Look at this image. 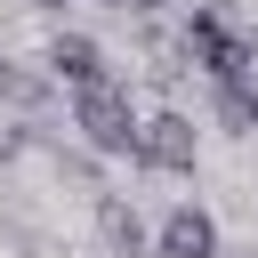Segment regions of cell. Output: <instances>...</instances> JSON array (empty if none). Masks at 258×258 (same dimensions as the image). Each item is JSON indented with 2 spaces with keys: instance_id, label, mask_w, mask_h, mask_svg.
<instances>
[{
  "instance_id": "cell-1",
  "label": "cell",
  "mask_w": 258,
  "mask_h": 258,
  "mask_svg": "<svg viewBox=\"0 0 258 258\" xmlns=\"http://www.w3.org/2000/svg\"><path fill=\"white\" fill-rule=\"evenodd\" d=\"M64 113H73V137L105 161H129V137H137V97L129 81H89V89H64Z\"/></svg>"
},
{
  "instance_id": "cell-2",
  "label": "cell",
  "mask_w": 258,
  "mask_h": 258,
  "mask_svg": "<svg viewBox=\"0 0 258 258\" xmlns=\"http://www.w3.org/2000/svg\"><path fill=\"white\" fill-rule=\"evenodd\" d=\"M129 161H137V169H161V177H185V169L202 161V129H194V113H137Z\"/></svg>"
},
{
  "instance_id": "cell-3",
  "label": "cell",
  "mask_w": 258,
  "mask_h": 258,
  "mask_svg": "<svg viewBox=\"0 0 258 258\" xmlns=\"http://www.w3.org/2000/svg\"><path fill=\"white\" fill-rule=\"evenodd\" d=\"M153 258H218V218H210L202 202L161 210V226H153Z\"/></svg>"
},
{
  "instance_id": "cell-4",
  "label": "cell",
  "mask_w": 258,
  "mask_h": 258,
  "mask_svg": "<svg viewBox=\"0 0 258 258\" xmlns=\"http://www.w3.org/2000/svg\"><path fill=\"white\" fill-rule=\"evenodd\" d=\"M40 73H48L56 89H89V81H113V56H105L89 32H56L48 56H40Z\"/></svg>"
},
{
  "instance_id": "cell-5",
  "label": "cell",
  "mask_w": 258,
  "mask_h": 258,
  "mask_svg": "<svg viewBox=\"0 0 258 258\" xmlns=\"http://www.w3.org/2000/svg\"><path fill=\"white\" fill-rule=\"evenodd\" d=\"M97 234H105V250H113V258H153L145 218H137L121 194H105V185H97Z\"/></svg>"
},
{
  "instance_id": "cell-6",
  "label": "cell",
  "mask_w": 258,
  "mask_h": 258,
  "mask_svg": "<svg viewBox=\"0 0 258 258\" xmlns=\"http://www.w3.org/2000/svg\"><path fill=\"white\" fill-rule=\"evenodd\" d=\"M210 89V113H218V129H234V137H258V73H242V81H202Z\"/></svg>"
},
{
  "instance_id": "cell-7",
  "label": "cell",
  "mask_w": 258,
  "mask_h": 258,
  "mask_svg": "<svg viewBox=\"0 0 258 258\" xmlns=\"http://www.w3.org/2000/svg\"><path fill=\"white\" fill-rule=\"evenodd\" d=\"M48 89H56V81H48L40 64H16V56H0V105H8V113H24V121H32V113L48 105Z\"/></svg>"
},
{
  "instance_id": "cell-8",
  "label": "cell",
  "mask_w": 258,
  "mask_h": 258,
  "mask_svg": "<svg viewBox=\"0 0 258 258\" xmlns=\"http://www.w3.org/2000/svg\"><path fill=\"white\" fill-rule=\"evenodd\" d=\"M97 8H121V16H145L153 0H97Z\"/></svg>"
},
{
  "instance_id": "cell-9",
  "label": "cell",
  "mask_w": 258,
  "mask_h": 258,
  "mask_svg": "<svg viewBox=\"0 0 258 258\" xmlns=\"http://www.w3.org/2000/svg\"><path fill=\"white\" fill-rule=\"evenodd\" d=\"M24 8H64V0H24Z\"/></svg>"
},
{
  "instance_id": "cell-10",
  "label": "cell",
  "mask_w": 258,
  "mask_h": 258,
  "mask_svg": "<svg viewBox=\"0 0 258 258\" xmlns=\"http://www.w3.org/2000/svg\"><path fill=\"white\" fill-rule=\"evenodd\" d=\"M250 258H258V250H250Z\"/></svg>"
}]
</instances>
